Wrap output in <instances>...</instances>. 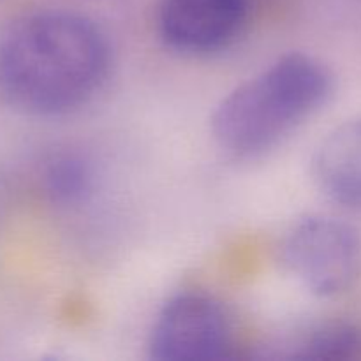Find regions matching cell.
<instances>
[{"instance_id": "cell-3", "label": "cell", "mask_w": 361, "mask_h": 361, "mask_svg": "<svg viewBox=\"0 0 361 361\" xmlns=\"http://www.w3.org/2000/svg\"><path fill=\"white\" fill-rule=\"evenodd\" d=\"M284 261L310 293L341 295L355 284L361 271V236L341 219L312 215L288 235Z\"/></svg>"}, {"instance_id": "cell-6", "label": "cell", "mask_w": 361, "mask_h": 361, "mask_svg": "<svg viewBox=\"0 0 361 361\" xmlns=\"http://www.w3.org/2000/svg\"><path fill=\"white\" fill-rule=\"evenodd\" d=\"M314 178L335 203L361 210V118L331 130L314 155Z\"/></svg>"}, {"instance_id": "cell-4", "label": "cell", "mask_w": 361, "mask_h": 361, "mask_svg": "<svg viewBox=\"0 0 361 361\" xmlns=\"http://www.w3.org/2000/svg\"><path fill=\"white\" fill-rule=\"evenodd\" d=\"M231 326L221 303L185 293L166 303L150 335V356L159 361H208L226 356Z\"/></svg>"}, {"instance_id": "cell-7", "label": "cell", "mask_w": 361, "mask_h": 361, "mask_svg": "<svg viewBox=\"0 0 361 361\" xmlns=\"http://www.w3.org/2000/svg\"><path fill=\"white\" fill-rule=\"evenodd\" d=\"M284 360L348 361L361 356V326L351 321H328L286 345Z\"/></svg>"}, {"instance_id": "cell-8", "label": "cell", "mask_w": 361, "mask_h": 361, "mask_svg": "<svg viewBox=\"0 0 361 361\" xmlns=\"http://www.w3.org/2000/svg\"><path fill=\"white\" fill-rule=\"evenodd\" d=\"M46 189L55 201L73 204L83 201L94 189V169L80 155H60L46 171Z\"/></svg>"}, {"instance_id": "cell-1", "label": "cell", "mask_w": 361, "mask_h": 361, "mask_svg": "<svg viewBox=\"0 0 361 361\" xmlns=\"http://www.w3.org/2000/svg\"><path fill=\"white\" fill-rule=\"evenodd\" d=\"M108 71V41L80 14H30L0 37V95L28 115H66L87 104Z\"/></svg>"}, {"instance_id": "cell-2", "label": "cell", "mask_w": 361, "mask_h": 361, "mask_svg": "<svg viewBox=\"0 0 361 361\" xmlns=\"http://www.w3.org/2000/svg\"><path fill=\"white\" fill-rule=\"evenodd\" d=\"M331 74L319 60L291 53L236 87L212 116L226 154L249 159L274 148L330 97Z\"/></svg>"}, {"instance_id": "cell-5", "label": "cell", "mask_w": 361, "mask_h": 361, "mask_svg": "<svg viewBox=\"0 0 361 361\" xmlns=\"http://www.w3.org/2000/svg\"><path fill=\"white\" fill-rule=\"evenodd\" d=\"M247 0H162L159 30L169 48L187 55L224 49L242 32Z\"/></svg>"}]
</instances>
